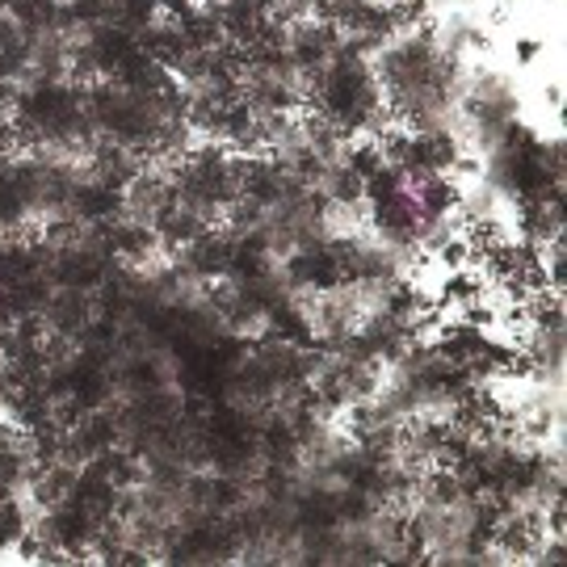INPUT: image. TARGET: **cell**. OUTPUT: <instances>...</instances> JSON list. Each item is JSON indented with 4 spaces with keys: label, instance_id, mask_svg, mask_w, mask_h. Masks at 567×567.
Here are the masks:
<instances>
[{
    "label": "cell",
    "instance_id": "cell-1",
    "mask_svg": "<svg viewBox=\"0 0 567 567\" xmlns=\"http://www.w3.org/2000/svg\"><path fill=\"white\" fill-rule=\"evenodd\" d=\"M370 68L395 122H404L412 131L458 126L466 60L446 51L433 21L404 25L391 39H383L370 51Z\"/></svg>",
    "mask_w": 567,
    "mask_h": 567
},
{
    "label": "cell",
    "instance_id": "cell-6",
    "mask_svg": "<svg viewBox=\"0 0 567 567\" xmlns=\"http://www.w3.org/2000/svg\"><path fill=\"white\" fill-rule=\"evenodd\" d=\"M538 51H543V47H538L534 39H522V42H517V60H522V63H529L534 55H538Z\"/></svg>",
    "mask_w": 567,
    "mask_h": 567
},
{
    "label": "cell",
    "instance_id": "cell-3",
    "mask_svg": "<svg viewBox=\"0 0 567 567\" xmlns=\"http://www.w3.org/2000/svg\"><path fill=\"white\" fill-rule=\"evenodd\" d=\"M522 118V93L508 72L496 68H466L463 102H458V126L471 147L484 152L496 135H505Z\"/></svg>",
    "mask_w": 567,
    "mask_h": 567
},
{
    "label": "cell",
    "instance_id": "cell-4",
    "mask_svg": "<svg viewBox=\"0 0 567 567\" xmlns=\"http://www.w3.org/2000/svg\"><path fill=\"white\" fill-rule=\"evenodd\" d=\"M34 517H39V505L30 501V492H0V555L25 543Z\"/></svg>",
    "mask_w": 567,
    "mask_h": 567
},
{
    "label": "cell",
    "instance_id": "cell-2",
    "mask_svg": "<svg viewBox=\"0 0 567 567\" xmlns=\"http://www.w3.org/2000/svg\"><path fill=\"white\" fill-rule=\"evenodd\" d=\"M303 114L328 122L344 140L383 135L386 126L395 122L383 102V89L374 81L370 55L349 47L344 39L303 81Z\"/></svg>",
    "mask_w": 567,
    "mask_h": 567
},
{
    "label": "cell",
    "instance_id": "cell-8",
    "mask_svg": "<svg viewBox=\"0 0 567 567\" xmlns=\"http://www.w3.org/2000/svg\"><path fill=\"white\" fill-rule=\"evenodd\" d=\"M303 4H307V9H311V18H316V13H320V9H324L328 0H303Z\"/></svg>",
    "mask_w": 567,
    "mask_h": 567
},
{
    "label": "cell",
    "instance_id": "cell-7",
    "mask_svg": "<svg viewBox=\"0 0 567 567\" xmlns=\"http://www.w3.org/2000/svg\"><path fill=\"white\" fill-rule=\"evenodd\" d=\"M189 4H194V0H156V9H161V13H185Z\"/></svg>",
    "mask_w": 567,
    "mask_h": 567
},
{
    "label": "cell",
    "instance_id": "cell-5",
    "mask_svg": "<svg viewBox=\"0 0 567 567\" xmlns=\"http://www.w3.org/2000/svg\"><path fill=\"white\" fill-rule=\"evenodd\" d=\"M433 30H437V39L446 42V51L454 55H471V51H480L484 47V34H480V25L466 18V13H442V21L433 18Z\"/></svg>",
    "mask_w": 567,
    "mask_h": 567
}]
</instances>
